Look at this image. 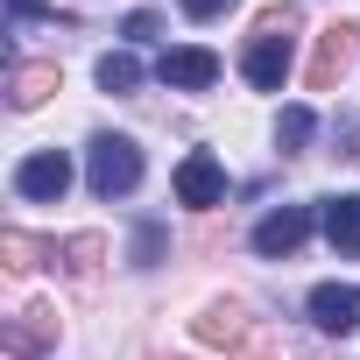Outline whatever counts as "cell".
Here are the masks:
<instances>
[{
  "instance_id": "18",
  "label": "cell",
  "mask_w": 360,
  "mask_h": 360,
  "mask_svg": "<svg viewBox=\"0 0 360 360\" xmlns=\"http://www.w3.org/2000/svg\"><path fill=\"white\" fill-rule=\"evenodd\" d=\"M155 29H162V15H148V8H134V15L120 22V36H127V43H148Z\"/></svg>"
},
{
  "instance_id": "5",
  "label": "cell",
  "mask_w": 360,
  "mask_h": 360,
  "mask_svg": "<svg viewBox=\"0 0 360 360\" xmlns=\"http://www.w3.org/2000/svg\"><path fill=\"white\" fill-rule=\"evenodd\" d=\"M219 198H226V169H219L205 148L176 162V205H191V212H212Z\"/></svg>"
},
{
  "instance_id": "10",
  "label": "cell",
  "mask_w": 360,
  "mask_h": 360,
  "mask_svg": "<svg viewBox=\"0 0 360 360\" xmlns=\"http://www.w3.org/2000/svg\"><path fill=\"white\" fill-rule=\"evenodd\" d=\"M191 332H198V346H248V311L233 297H219V304H205L191 318Z\"/></svg>"
},
{
  "instance_id": "14",
  "label": "cell",
  "mask_w": 360,
  "mask_h": 360,
  "mask_svg": "<svg viewBox=\"0 0 360 360\" xmlns=\"http://www.w3.org/2000/svg\"><path fill=\"white\" fill-rule=\"evenodd\" d=\"M0 255H8L15 276H29V269H43V255H57V248H43V240H29L22 226H8V233H0Z\"/></svg>"
},
{
  "instance_id": "20",
  "label": "cell",
  "mask_w": 360,
  "mask_h": 360,
  "mask_svg": "<svg viewBox=\"0 0 360 360\" xmlns=\"http://www.w3.org/2000/svg\"><path fill=\"white\" fill-rule=\"evenodd\" d=\"M8 8H15V22H36V15H50L43 0H8Z\"/></svg>"
},
{
  "instance_id": "7",
  "label": "cell",
  "mask_w": 360,
  "mask_h": 360,
  "mask_svg": "<svg viewBox=\"0 0 360 360\" xmlns=\"http://www.w3.org/2000/svg\"><path fill=\"white\" fill-rule=\"evenodd\" d=\"M311 233V205H276L262 226H255V255H297Z\"/></svg>"
},
{
  "instance_id": "3",
  "label": "cell",
  "mask_w": 360,
  "mask_h": 360,
  "mask_svg": "<svg viewBox=\"0 0 360 360\" xmlns=\"http://www.w3.org/2000/svg\"><path fill=\"white\" fill-rule=\"evenodd\" d=\"M353 57H360V22H332L325 36H318V50H311V92H339V78L353 71Z\"/></svg>"
},
{
  "instance_id": "21",
  "label": "cell",
  "mask_w": 360,
  "mask_h": 360,
  "mask_svg": "<svg viewBox=\"0 0 360 360\" xmlns=\"http://www.w3.org/2000/svg\"><path fill=\"white\" fill-rule=\"evenodd\" d=\"M240 360H276V353L269 346H240Z\"/></svg>"
},
{
  "instance_id": "16",
  "label": "cell",
  "mask_w": 360,
  "mask_h": 360,
  "mask_svg": "<svg viewBox=\"0 0 360 360\" xmlns=\"http://www.w3.org/2000/svg\"><path fill=\"white\" fill-rule=\"evenodd\" d=\"M99 85H106V92H134V85H141V64H134L127 50H106V57H99Z\"/></svg>"
},
{
  "instance_id": "1",
  "label": "cell",
  "mask_w": 360,
  "mask_h": 360,
  "mask_svg": "<svg viewBox=\"0 0 360 360\" xmlns=\"http://www.w3.org/2000/svg\"><path fill=\"white\" fill-rule=\"evenodd\" d=\"M297 22H304L297 0L255 15V36H248V50H240V78H248L255 92H283V78H290V29H297Z\"/></svg>"
},
{
  "instance_id": "15",
  "label": "cell",
  "mask_w": 360,
  "mask_h": 360,
  "mask_svg": "<svg viewBox=\"0 0 360 360\" xmlns=\"http://www.w3.org/2000/svg\"><path fill=\"white\" fill-rule=\"evenodd\" d=\"M304 141H311V106H283L276 113V148L283 155H304Z\"/></svg>"
},
{
  "instance_id": "11",
  "label": "cell",
  "mask_w": 360,
  "mask_h": 360,
  "mask_svg": "<svg viewBox=\"0 0 360 360\" xmlns=\"http://www.w3.org/2000/svg\"><path fill=\"white\" fill-rule=\"evenodd\" d=\"M318 226H325V240H332L339 255H360V191L325 198V205H318Z\"/></svg>"
},
{
  "instance_id": "2",
  "label": "cell",
  "mask_w": 360,
  "mask_h": 360,
  "mask_svg": "<svg viewBox=\"0 0 360 360\" xmlns=\"http://www.w3.org/2000/svg\"><path fill=\"white\" fill-rule=\"evenodd\" d=\"M85 184H92L99 198H127V191L141 184V148H134L127 134H92V148H85Z\"/></svg>"
},
{
  "instance_id": "17",
  "label": "cell",
  "mask_w": 360,
  "mask_h": 360,
  "mask_svg": "<svg viewBox=\"0 0 360 360\" xmlns=\"http://www.w3.org/2000/svg\"><path fill=\"white\" fill-rule=\"evenodd\" d=\"M155 262H162V226L141 219V226H134V269H155Z\"/></svg>"
},
{
  "instance_id": "19",
  "label": "cell",
  "mask_w": 360,
  "mask_h": 360,
  "mask_svg": "<svg viewBox=\"0 0 360 360\" xmlns=\"http://www.w3.org/2000/svg\"><path fill=\"white\" fill-rule=\"evenodd\" d=\"M176 8H184L191 22H212V15H226V8H233V0H176Z\"/></svg>"
},
{
  "instance_id": "9",
  "label": "cell",
  "mask_w": 360,
  "mask_h": 360,
  "mask_svg": "<svg viewBox=\"0 0 360 360\" xmlns=\"http://www.w3.org/2000/svg\"><path fill=\"white\" fill-rule=\"evenodd\" d=\"M155 78H162V85H176V92H205V85L219 78V57H212V50H198V43H191V50H162Z\"/></svg>"
},
{
  "instance_id": "6",
  "label": "cell",
  "mask_w": 360,
  "mask_h": 360,
  "mask_svg": "<svg viewBox=\"0 0 360 360\" xmlns=\"http://www.w3.org/2000/svg\"><path fill=\"white\" fill-rule=\"evenodd\" d=\"M57 304H29L22 318H8V325H0V346H8V353H50L57 346Z\"/></svg>"
},
{
  "instance_id": "12",
  "label": "cell",
  "mask_w": 360,
  "mask_h": 360,
  "mask_svg": "<svg viewBox=\"0 0 360 360\" xmlns=\"http://www.w3.org/2000/svg\"><path fill=\"white\" fill-rule=\"evenodd\" d=\"M50 92H57V64H15V71H8V99H15V113L43 106Z\"/></svg>"
},
{
  "instance_id": "13",
  "label": "cell",
  "mask_w": 360,
  "mask_h": 360,
  "mask_svg": "<svg viewBox=\"0 0 360 360\" xmlns=\"http://www.w3.org/2000/svg\"><path fill=\"white\" fill-rule=\"evenodd\" d=\"M64 269H71L78 283H92V276L106 269V233H71V240H64Z\"/></svg>"
},
{
  "instance_id": "8",
  "label": "cell",
  "mask_w": 360,
  "mask_h": 360,
  "mask_svg": "<svg viewBox=\"0 0 360 360\" xmlns=\"http://www.w3.org/2000/svg\"><path fill=\"white\" fill-rule=\"evenodd\" d=\"M311 325L332 332V339H346V332L360 325V290H346V283H318V290H311Z\"/></svg>"
},
{
  "instance_id": "4",
  "label": "cell",
  "mask_w": 360,
  "mask_h": 360,
  "mask_svg": "<svg viewBox=\"0 0 360 360\" xmlns=\"http://www.w3.org/2000/svg\"><path fill=\"white\" fill-rule=\"evenodd\" d=\"M15 191L36 198V205H57V198L71 191V155H64V148H36V155H22Z\"/></svg>"
}]
</instances>
